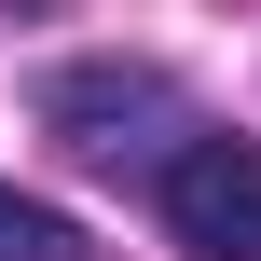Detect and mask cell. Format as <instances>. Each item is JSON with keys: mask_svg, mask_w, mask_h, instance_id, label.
I'll list each match as a JSON object with an SVG mask.
<instances>
[{"mask_svg": "<svg viewBox=\"0 0 261 261\" xmlns=\"http://www.w3.org/2000/svg\"><path fill=\"white\" fill-rule=\"evenodd\" d=\"M41 124H55V151L69 165H179V138H193V110H179V83L165 69H124V55H96V69H55L41 83Z\"/></svg>", "mask_w": 261, "mask_h": 261, "instance_id": "cell-1", "label": "cell"}, {"mask_svg": "<svg viewBox=\"0 0 261 261\" xmlns=\"http://www.w3.org/2000/svg\"><path fill=\"white\" fill-rule=\"evenodd\" d=\"M69 248H83V234H69L41 193H14V179H0V261H69Z\"/></svg>", "mask_w": 261, "mask_h": 261, "instance_id": "cell-3", "label": "cell"}, {"mask_svg": "<svg viewBox=\"0 0 261 261\" xmlns=\"http://www.w3.org/2000/svg\"><path fill=\"white\" fill-rule=\"evenodd\" d=\"M165 234L193 261H261V138H179V165H165Z\"/></svg>", "mask_w": 261, "mask_h": 261, "instance_id": "cell-2", "label": "cell"}]
</instances>
